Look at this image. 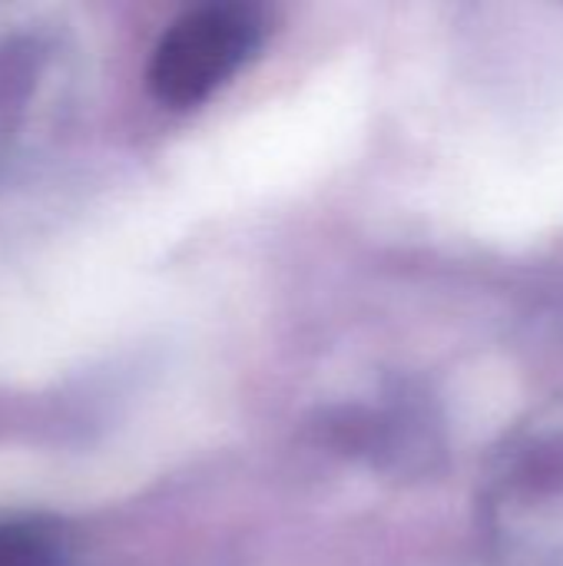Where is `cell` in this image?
Here are the masks:
<instances>
[{
	"mask_svg": "<svg viewBox=\"0 0 563 566\" xmlns=\"http://www.w3.org/2000/svg\"><path fill=\"white\" fill-rule=\"evenodd\" d=\"M265 20L249 3H202L176 17L156 40L146 83L173 109L206 103L262 46Z\"/></svg>",
	"mask_w": 563,
	"mask_h": 566,
	"instance_id": "cell-1",
	"label": "cell"
},
{
	"mask_svg": "<svg viewBox=\"0 0 563 566\" xmlns=\"http://www.w3.org/2000/svg\"><path fill=\"white\" fill-rule=\"evenodd\" d=\"M0 566H63L60 531L40 517H0Z\"/></svg>",
	"mask_w": 563,
	"mask_h": 566,
	"instance_id": "cell-2",
	"label": "cell"
}]
</instances>
